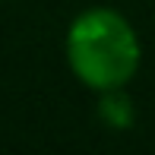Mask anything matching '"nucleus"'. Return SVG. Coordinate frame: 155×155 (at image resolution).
<instances>
[{
	"label": "nucleus",
	"mask_w": 155,
	"mask_h": 155,
	"mask_svg": "<svg viewBox=\"0 0 155 155\" xmlns=\"http://www.w3.org/2000/svg\"><path fill=\"white\" fill-rule=\"evenodd\" d=\"M70 73L89 92H117L133 82L143 63V41L133 22L114 6H89L76 13L63 35Z\"/></svg>",
	"instance_id": "f257e3e1"
},
{
	"label": "nucleus",
	"mask_w": 155,
	"mask_h": 155,
	"mask_svg": "<svg viewBox=\"0 0 155 155\" xmlns=\"http://www.w3.org/2000/svg\"><path fill=\"white\" fill-rule=\"evenodd\" d=\"M101 120L111 127V130H127L133 124V101L127 98V89H117V92H101V108H98Z\"/></svg>",
	"instance_id": "f03ea898"
}]
</instances>
